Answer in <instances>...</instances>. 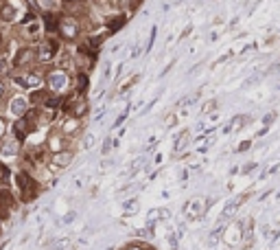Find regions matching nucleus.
Segmentation results:
<instances>
[{"label": "nucleus", "instance_id": "14", "mask_svg": "<svg viewBox=\"0 0 280 250\" xmlns=\"http://www.w3.org/2000/svg\"><path fill=\"white\" fill-rule=\"evenodd\" d=\"M245 200H247V195H241L239 200H230L228 204H225V209L221 211V224H228L232 217H234V213L239 211V206H241Z\"/></svg>", "mask_w": 280, "mask_h": 250}, {"label": "nucleus", "instance_id": "21", "mask_svg": "<svg viewBox=\"0 0 280 250\" xmlns=\"http://www.w3.org/2000/svg\"><path fill=\"white\" fill-rule=\"evenodd\" d=\"M247 121H250V119H247V116H236V119H232L230 123L224 127V134H230L232 130H236V132H239V130H243V125H245Z\"/></svg>", "mask_w": 280, "mask_h": 250}, {"label": "nucleus", "instance_id": "22", "mask_svg": "<svg viewBox=\"0 0 280 250\" xmlns=\"http://www.w3.org/2000/svg\"><path fill=\"white\" fill-rule=\"evenodd\" d=\"M188 143H191V134H188V132H182V134H177V138H175V145H173V152L179 154L182 150H186Z\"/></svg>", "mask_w": 280, "mask_h": 250}, {"label": "nucleus", "instance_id": "27", "mask_svg": "<svg viewBox=\"0 0 280 250\" xmlns=\"http://www.w3.org/2000/svg\"><path fill=\"white\" fill-rule=\"evenodd\" d=\"M217 108H219V101H217V99H210V101H206V103L202 105V114H215Z\"/></svg>", "mask_w": 280, "mask_h": 250}, {"label": "nucleus", "instance_id": "10", "mask_svg": "<svg viewBox=\"0 0 280 250\" xmlns=\"http://www.w3.org/2000/svg\"><path fill=\"white\" fill-rule=\"evenodd\" d=\"M182 213L186 215V220L188 222H195V220H199V217L204 215V206H202V200L199 198H193V200H188L186 204L182 206Z\"/></svg>", "mask_w": 280, "mask_h": 250}, {"label": "nucleus", "instance_id": "37", "mask_svg": "<svg viewBox=\"0 0 280 250\" xmlns=\"http://www.w3.org/2000/svg\"><path fill=\"white\" fill-rule=\"evenodd\" d=\"M156 35H158V29L153 26V29H151V35H149V42H147V51H151V46H153V40H156Z\"/></svg>", "mask_w": 280, "mask_h": 250}, {"label": "nucleus", "instance_id": "31", "mask_svg": "<svg viewBox=\"0 0 280 250\" xmlns=\"http://www.w3.org/2000/svg\"><path fill=\"white\" fill-rule=\"evenodd\" d=\"M7 97H9V86H7V82H4V79H0V103H2Z\"/></svg>", "mask_w": 280, "mask_h": 250}, {"label": "nucleus", "instance_id": "15", "mask_svg": "<svg viewBox=\"0 0 280 250\" xmlns=\"http://www.w3.org/2000/svg\"><path fill=\"white\" fill-rule=\"evenodd\" d=\"M127 24V15L125 13H116V15H112V18H108V24H105V31H108L110 35L112 33H118L123 26Z\"/></svg>", "mask_w": 280, "mask_h": 250}, {"label": "nucleus", "instance_id": "35", "mask_svg": "<svg viewBox=\"0 0 280 250\" xmlns=\"http://www.w3.org/2000/svg\"><path fill=\"white\" fill-rule=\"evenodd\" d=\"M274 121H276V112H269V114H265V116H263V123H265L267 127L272 125Z\"/></svg>", "mask_w": 280, "mask_h": 250}, {"label": "nucleus", "instance_id": "38", "mask_svg": "<svg viewBox=\"0 0 280 250\" xmlns=\"http://www.w3.org/2000/svg\"><path fill=\"white\" fill-rule=\"evenodd\" d=\"M68 246H70V239L66 237V239H59V242H57V246H55V248H57V250H64V248H68Z\"/></svg>", "mask_w": 280, "mask_h": 250}, {"label": "nucleus", "instance_id": "4", "mask_svg": "<svg viewBox=\"0 0 280 250\" xmlns=\"http://www.w3.org/2000/svg\"><path fill=\"white\" fill-rule=\"evenodd\" d=\"M11 82L24 90H35V88H42L44 75H42L38 68H26V71H20L15 75H11Z\"/></svg>", "mask_w": 280, "mask_h": 250}, {"label": "nucleus", "instance_id": "46", "mask_svg": "<svg viewBox=\"0 0 280 250\" xmlns=\"http://www.w3.org/2000/svg\"><path fill=\"white\" fill-rule=\"evenodd\" d=\"M0 44H2V35H0Z\"/></svg>", "mask_w": 280, "mask_h": 250}, {"label": "nucleus", "instance_id": "20", "mask_svg": "<svg viewBox=\"0 0 280 250\" xmlns=\"http://www.w3.org/2000/svg\"><path fill=\"white\" fill-rule=\"evenodd\" d=\"M149 165H151V163H149ZM149 165H147V156L136 158V161H131V165H129L127 175H136V173L140 171V169H149Z\"/></svg>", "mask_w": 280, "mask_h": 250}, {"label": "nucleus", "instance_id": "36", "mask_svg": "<svg viewBox=\"0 0 280 250\" xmlns=\"http://www.w3.org/2000/svg\"><path fill=\"white\" fill-rule=\"evenodd\" d=\"M254 169H258V163H247L245 167L241 169V171H243V173H252V171H254Z\"/></svg>", "mask_w": 280, "mask_h": 250}, {"label": "nucleus", "instance_id": "30", "mask_svg": "<svg viewBox=\"0 0 280 250\" xmlns=\"http://www.w3.org/2000/svg\"><path fill=\"white\" fill-rule=\"evenodd\" d=\"M81 147H83V150H92V147H94V134H86V136H83Z\"/></svg>", "mask_w": 280, "mask_h": 250}, {"label": "nucleus", "instance_id": "25", "mask_svg": "<svg viewBox=\"0 0 280 250\" xmlns=\"http://www.w3.org/2000/svg\"><path fill=\"white\" fill-rule=\"evenodd\" d=\"M116 145H118V138H112V136H108V138H105V141H103L101 154H103V156H108V154L112 152V150H116Z\"/></svg>", "mask_w": 280, "mask_h": 250}, {"label": "nucleus", "instance_id": "28", "mask_svg": "<svg viewBox=\"0 0 280 250\" xmlns=\"http://www.w3.org/2000/svg\"><path fill=\"white\" fill-rule=\"evenodd\" d=\"M138 79H140V75H134V77H129V79H127V82H125V83H123V86H120V88H118V94H125V92H127V90H129L131 86H134V83H136V82H138Z\"/></svg>", "mask_w": 280, "mask_h": 250}, {"label": "nucleus", "instance_id": "43", "mask_svg": "<svg viewBox=\"0 0 280 250\" xmlns=\"http://www.w3.org/2000/svg\"><path fill=\"white\" fill-rule=\"evenodd\" d=\"M186 178H188V171H186V169H184V171H179V180H182V182H186Z\"/></svg>", "mask_w": 280, "mask_h": 250}, {"label": "nucleus", "instance_id": "9", "mask_svg": "<svg viewBox=\"0 0 280 250\" xmlns=\"http://www.w3.org/2000/svg\"><path fill=\"white\" fill-rule=\"evenodd\" d=\"M72 161H75V152L66 147V150L53 154V165H51V169H53V171H57V169H66V167H70Z\"/></svg>", "mask_w": 280, "mask_h": 250}, {"label": "nucleus", "instance_id": "47", "mask_svg": "<svg viewBox=\"0 0 280 250\" xmlns=\"http://www.w3.org/2000/svg\"><path fill=\"white\" fill-rule=\"evenodd\" d=\"M145 250H153V248H147V246H145Z\"/></svg>", "mask_w": 280, "mask_h": 250}, {"label": "nucleus", "instance_id": "11", "mask_svg": "<svg viewBox=\"0 0 280 250\" xmlns=\"http://www.w3.org/2000/svg\"><path fill=\"white\" fill-rule=\"evenodd\" d=\"M31 110V105H29V99L26 97H13V99H9V114L15 116V119H22V116L26 114Z\"/></svg>", "mask_w": 280, "mask_h": 250}, {"label": "nucleus", "instance_id": "23", "mask_svg": "<svg viewBox=\"0 0 280 250\" xmlns=\"http://www.w3.org/2000/svg\"><path fill=\"white\" fill-rule=\"evenodd\" d=\"M9 182H11V169L9 165L0 163V187H9Z\"/></svg>", "mask_w": 280, "mask_h": 250}, {"label": "nucleus", "instance_id": "6", "mask_svg": "<svg viewBox=\"0 0 280 250\" xmlns=\"http://www.w3.org/2000/svg\"><path fill=\"white\" fill-rule=\"evenodd\" d=\"M33 62H35V49H31V46H24V49H20L18 55L13 57L11 68H13V71H26V68H29Z\"/></svg>", "mask_w": 280, "mask_h": 250}, {"label": "nucleus", "instance_id": "19", "mask_svg": "<svg viewBox=\"0 0 280 250\" xmlns=\"http://www.w3.org/2000/svg\"><path fill=\"white\" fill-rule=\"evenodd\" d=\"M90 86V79L86 71H79L77 73V82H75V94H86Z\"/></svg>", "mask_w": 280, "mask_h": 250}, {"label": "nucleus", "instance_id": "32", "mask_svg": "<svg viewBox=\"0 0 280 250\" xmlns=\"http://www.w3.org/2000/svg\"><path fill=\"white\" fill-rule=\"evenodd\" d=\"M77 215H79V213H77V211H68V213H66V215H64V217H61V224H72V222H75V220H77Z\"/></svg>", "mask_w": 280, "mask_h": 250}, {"label": "nucleus", "instance_id": "40", "mask_svg": "<svg viewBox=\"0 0 280 250\" xmlns=\"http://www.w3.org/2000/svg\"><path fill=\"white\" fill-rule=\"evenodd\" d=\"M123 250H145V246H142V244H138V242H136V244H127V246H125Z\"/></svg>", "mask_w": 280, "mask_h": 250}, {"label": "nucleus", "instance_id": "42", "mask_svg": "<svg viewBox=\"0 0 280 250\" xmlns=\"http://www.w3.org/2000/svg\"><path fill=\"white\" fill-rule=\"evenodd\" d=\"M110 73H112V68H110V64H105V68H103V77H105V79H110V77H112Z\"/></svg>", "mask_w": 280, "mask_h": 250}, {"label": "nucleus", "instance_id": "2", "mask_svg": "<svg viewBox=\"0 0 280 250\" xmlns=\"http://www.w3.org/2000/svg\"><path fill=\"white\" fill-rule=\"evenodd\" d=\"M15 184H18L20 200H22L24 204H31V202L38 200V195H40V184H38V180H35L29 171L20 169V171L15 173Z\"/></svg>", "mask_w": 280, "mask_h": 250}, {"label": "nucleus", "instance_id": "17", "mask_svg": "<svg viewBox=\"0 0 280 250\" xmlns=\"http://www.w3.org/2000/svg\"><path fill=\"white\" fill-rule=\"evenodd\" d=\"M44 29L49 31V33H57V29H59V13L46 11L44 13Z\"/></svg>", "mask_w": 280, "mask_h": 250}, {"label": "nucleus", "instance_id": "16", "mask_svg": "<svg viewBox=\"0 0 280 250\" xmlns=\"http://www.w3.org/2000/svg\"><path fill=\"white\" fill-rule=\"evenodd\" d=\"M168 217H171V211H168V209H151L149 213H147V224L156 226L158 222L168 220Z\"/></svg>", "mask_w": 280, "mask_h": 250}, {"label": "nucleus", "instance_id": "18", "mask_svg": "<svg viewBox=\"0 0 280 250\" xmlns=\"http://www.w3.org/2000/svg\"><path fill=\"white\" fill-rule=\"evenodd\" d=\"M230 233L232 235H224L221 239H225L228 244H241V237H243V222H236V224L230 226Z\"/></svg>", "mask_w": 280, "mask_h": 250}, {"label": "nucleus", "instance_id": "1", "mask_svg": "<svg viewBox=\"0 0 280 250\" xmlns=\"http://www.w3.org/2000/svg\"><path fill=\"white\" fill-rule=\"evenodd\" d=\"M44 83H46V90H49L51 94H57V97L66 94V90L72 86L68 71H64V68H59V66L51 68V71L46 73V75H44Z\"/></svg>", "mask_w": 280, "mask_h": 250}, {"label": "nucleus", "instance_id": "13", "mask_svg": "<svg viewBox=\"0 0 280 250\" xmlns=\"http://www.w3.org/2000/svg\"><path fill=\"white\" fill-rule=\"evenodd\" d=\"M18 9L11 4V0H0V22H15Z\"/></svg>", "mask_w": 280, "mask_h": 250}, {"label": "nucleus", "instance_id": "34", "mask_svg": "<svg viewBox=\"0 0 280 250\" xmlns=\"http://www.w3.org/2000/svg\"><path fill=\"white\" fill-rule=\"evenodd\" d=\"M252 147V141H243L239 143V147H236V154H243V152H247Z\"/></svg>", "mask_w": 280, "mask_h": 250}, {"label": "nucleus", "instance_id": "41", "mask_svg": "<svg viewBox=\"0 0 280 250\" xmlns=\"http://www.w3.org/2000/svg\"><path fill=\"white\" fill-rule=\"evenodd\" d=\"M167 125H168V127L177 125V116H175V114H168V116H167Z\"/></svg>", "mask_w": 280, "mask_h": 250}, {"label": "nucleus", "instance_id": "12", "mask_svg": "<svg viewBox=\"0 0 280 250\" xmlns=\"http://www.w3.org/2000/svg\"><path fill=\"white\" fill-rule=\"evenodd\" d=\"M20 154V141L15 136H7L2 143H0V156L4 158H13Z\"/></svg>", "mask_w": 280, "mask_h": 250}, {"label": "nucleus", "instance_id": "7", "mask_svg": "<svg viewBox=\"0 0 280 250\" xmlns=\"http://www.w3.org/2000/svg\"><path fill=\"white\" fill-rule=\"evenodd\" d=\"M81 119H77L75 114H66L61 119V125H59V132L64 134L66 138H75L77 134H81Z\"/></svg>", "mask_w": 280, "mask_h": 250}, {"label": "nucleus", "instance_id": "48", "mask_svg": "<svg viewBox=\"0 0 280 250\" xmlns=\"http://www.w3.org/2000/svg\"><path fill=\"white\" fill-rule=\"evenodd\" d=\"M278 90H280V86H278Z\"/></svg>", "mask_w": 280, "mask_h": 250}, {"label": "nucleus", "instance_id": "3", "mask_svg": "<svg viewBox=\"0 0 280 250\" xmlns=\"http://www.w3.org/2000/svg\"><path fill=\"white\" fill-rule=\"evenodd\" d=\"M83 33V24L77 15H70V13H64L59 15V29H57V35L59 40L64 42H77Z\"/></svg>", "mask_w": 280, "mask_h": 250}, {"label": "nucleus", "instance_id": "29", "mask_svg": "<svg viewBox=\"0 0 280 250\" xmlns=\"http://www.w3.org/2000/svg\"><path fill=\"white\" fill-rule=\"evenodd\" d=\"M9 57H0V79H2L4 75H9Z\"/></svg>", "mask_w": 280, "mask_h": 250}, {"label": "nucleus", "instance_id": "39", "mask_svg": "<svg viewBox=\"0 0 280 250\" xmlns=\"http://www.w3.org/2000/svg\"><path fill=\"white\" fill-rule=\"evenodd\" d=\"M168 242H171V250H177V237H175V233H168Z\"/></svg>", "mask_w": 280, "mask_h": 250}, {"label": "nucleus", "instance_id": "33", "mask_svg": "<svg viewBox=\"0 0 280 250\" xmlns=\"http://www.w3.org/2000/svg\"><path fill=\"white\" fill-rule=\"evenodd\" d=\"M142 2H145V0H129V4H127L129 11H131V13H136V11L140 9V4H142Z\"/></svg>", "mask_w": 280, "mask_h": 250}, {"label": "nucleus", "instance_id": "45", "mask_svg": "<svg viewBox=\"0 0 280 250\" xmlns=\"http://www.w3.org/2000/svg\"><path fill=\"white\" fill-rule=\"evenodd\" d=\"M92 2H99V4H101V2H103V0H92Z\"/></svg>", "mask_w": 280, "mask_h": 250}, {"label": "nucleus", "instance_id": "26", "mask_svg": "<svg viewBox=\"0 0 280 250\" xmlns=\"http://www.w3.org/2000/svg\"><path fill=\"white\" fill-rule=\"evenodd\" d=\"M153 228H156V226H149V224H147L145 228H138V231H136V237H138V239H149V242H151V239H153Z\"/></svg>", "mask_w": 280, "mask_h": 250}, {"label": "nucleus", "instance_id": "8", "mask_svg": "<svg viewBox=\"0 0 280 250\" xmlns=\"http://www.w3.org/2000/svg\"><path fill=\"white\" fill-rule=\"evenodd\" d=\"M44 147H46V152H51V154H57V152L66 150V136L61 134L59 130H53L49 134V138H46Z\"/></svg>", "mask_w": 280, "mask_h": 250}, {"label": "nucleus", "instance_id": "5", "mask_svg": "<svg viewBox=\"0 0 280 250\" xmlns=\"http://www.w3.org/2000/svg\"><path fill=\"white\" fill-rule=\"evenodd\" d=\"M59 42H57V38H46L42 40L38 46H35V62L38 64H51L53 60H55L57 55H59Z\"/></svg>", "mask_w": 280, "mask_h": 250}, {"label": "nucleus", "instance_id": "24", "mask_svg": "<svg viewBox=\"0 0 280 250\" xmlns=\"http://www.w3.org/2000/svg\"><path fill=\"white\" fill-rule=\"evenodd\" d=\"M138 209H140V202H138V198H131V200H125L123 202V211H125V215H134V213H138Z\"/></svg>", "mask_w": 280, "mask_h": 250}, {"label": "nucleus", "instance_id": "44", "mask_svg": "<svg viewBox=\"0 0 280 250\" xmlns=\"http://www.w3.org/2000/svg\"><path fill=\"white\" fill-rule=\"evenodd\" d=\"M140 55V46H136L134 51H131V57H138Z\"/></svg>", "mask_w": 280, "mask_h": 250}]
</instances>
